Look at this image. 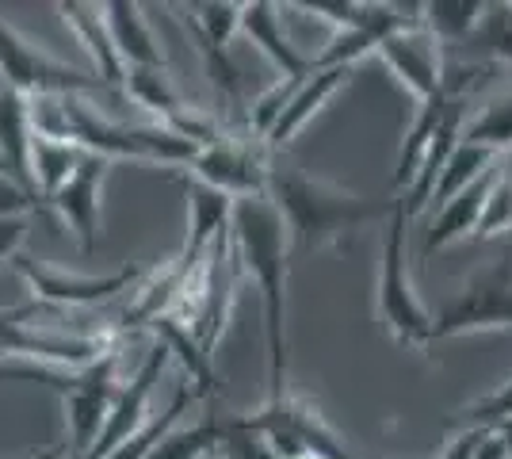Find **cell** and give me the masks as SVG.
Returning a JSON list of instances; mask_svg holds the SVG:
<instances>
[{"mask_svg": "<svg viewBox=\"0 0 512 459\" xmlns=\"http://www.w3.org/2000/svg\"><path fill=\"white\" fill-rule=\"evenodd\" d=\"M234 253L264 303V345H268V402L287 394V257L291 241L268 196L234 199L230 215Z\"/></svg>", "mask_w": 512, "mask_h": 459, "instance_id": "6da1fadb", "label": "cell"}, {"mask_svg": "<svg viewBox=\"0 0 512 459\" xmlns=\"http://www.w3.org/2000/svg\"><path fill=\"white\" fill-rule=\"evenodd\" d=\"M474 459H509V448L501 444V437H497L493 429H486V437H482V444H478Z\"/></svg>", "mask_w": 512, "mask_h": 459, "instance_id": "836d02e7", "label": "cell"}, {"mask_svg": "<svg viewBox=\"0 0 512 459\" xmlns=\"http://www.w3.org/2000/svg\"><path fill=\"white\" fill-rule=\"evenodd\" d=\"M31 134H35L31 131V100L12 92V88H0V161L20 184L35 192V184H31Z\"/></svg>", "mask_w": 512, "mask_h": 459, "instance_id": "ffe728a7", "label": "cell"}, {"mask_svg": "<svg viewBox=\"0 0 512 459\" xmlns=\"http://www.w3.org/2000/svg\"><path fill=\"white\" fill-rule=\"evenodd\" d=\"M268 150L264 142L253 134H218L214 142L199 146V153L192 157L188 173L192 180L207 184L214 192H222L226 199H249L264 196L268 188Z\"/></svg>", "mask_w": 512, "mask_h": 459, "instance_id": "9c48e42d", "label": "cell"}, {"mask_svg": "<svg viewBox=\"0 0 512 459\" xmlns=\"http://www.w3.org/2000/svg\"><path fill=\"white\" fill-rule=\"evenodd\" d=\"M111 161L85 153L73 176L65 180L54 196L46 199L50 211H58V219L81 238V249L92 253L96 249V230H100V196H104V176Z\"/></svg>", "mask_w": 512, "mask_h": 459, "instance_id": "5bb4252c", "label": "cell"}, {"mask_svg": "<svg viewBox=\"0 0 512 459\" xmlns=\"http://www.w3.org/2000/svg\"><path fill=\"white\" fill-rule=\"evenodd\" d=\"M192 398H195L192 387H188V383H180V387H176V394H172L169 410L153 414L150 421H146V425H142V429H138V433H134V437L123 444V448H115V452H111L107 459H142L153 448V444H157V440L169 433V429H176V425H180V417H184V410L192 406Z\"/></svg>", "mask_w": 512, "mask_h": 459, "instance_id": "4316f807", "label": "cell"}, {"mask_svg": "<svg viewBox=\"0 0 512 459\" xmlns=\"http://www.w3.org/2000/svg\"><path fill=\"white\" fill-rule=\"evenodd\" d=\"M490 329H512V253L474 272L440 306V314H432V345L463 333H490Z\"/></svg>", "mask_w": 512, "mask_h": 459, "instance_id": "8992f818", "label": "cell"}, {"mask_svg": "<svg viewBox=\"0 0 512 459\" xmlns=\"http://www.w3.org/2000/svg\"><path fill=\"white\" fill-rule=\"evenodd\" d=\"M65 27L77 35V43L88 50L92 58V77L107 88V92H123V62L111 46V35L104 27V16H100V4H85V0H62L58 4Z\"/></svg>", "mask_w": 512, "mask_h": 459, "instance_id": "d6986e66", "label": "cell"}, {"mask_svg": "<svg viewBox=\"0 0 512 459\" xmlns=\"http://www.w3.org/2000/svg\"><path fill=\"white\" fill-rule=\"evenodd\" d=\"M146 329L153 333V341H161V345L169 349V356H180L184 372H188V379H192L188 387H192L195 398H207V394L218 391V375H214L211 356H207V352L195 345V337L184 326H180L176 318L161 314V318H153Z\"/></svg>", "mask_w": 512, "mask_h": 459, "instance_id": "44dd1931", "label": "cell"}, {"mask_svg": "<svg viewBox=\"0 0 512 459\" xmlns=\"http://www.w3.org/2000/svg\"><path fill=\"white\" fill-rule=\"evenodd\" d=\"M264 196L283 219L295 257L348 245L367 222H379L383 215H390V203L348 192L333 180H321V176H310L302 169H291V165L268 169Z\"/></svg>", "mask_w": 512, "mask_h": 459, "instance_id": "7a4b0ae2", "label": "cell"}, {"mask_svg": "<svg viewBox=\"0 0 512 459\" xmlns=\"http://www.w3.org/2000/svg\"><path fill=\"white\" fill-rule=\"evenodd\" d=\"M497 165H501V157H497L474 184H467L459 196H451L448 203L436 211V219H432V226H428V234H425V245H421V257H432V253L448 249L455 241L474 238L478 219H482V207H486V196H490V188H493V176H497Z\"/></svg>", "mask_w": 512, "mask_h": 459, "instance_id": "ac0fdd59", "label": "cell"}, {"mask_svg": "<svg viewBox=\"0 0 512 459\" xmlns=\"http://www.w3.org/2000/svg\"><path fill=\"white\" fill-rule=\"evenodd\" d=\"M81 157H85V150L77 142H69V138L31 134V184L43 196V203L73 176V169L81 165Z\"/></svg>", "mask_w": 512, "mask_h": 459, "instance_id": "7402d4cb", "label": "cell"}, {"mask_svg": "<svg viewBox=\"0 0 512 459\" xmlns=\"http://www.w3.org/2000/svg\"><path fill=\"white\" fill-rule=\"evenodd\" d=\"M12 264H16V272L27 280V287H31V295H35L39 306L104 303V299H111V295H119V291H127V287H134L142 280V268L138 264H127V268H119L111 276H69V272H58L50 264L27 257V253H20Z\"/></svg>", "mask_w": 512, "mask_h": 459, "instance_id": "8fae6325", "label": "cell"}, {"mask_svg": "<svg viewBox=\"0 0 512 459\" xmlns=\"http://www.w3.org/2000/svg\"><path fill=\"white\" fill-rule=\"evenodd\" d=\"M39 207H46L43 199L35 196L27 184H20L12 173L0 169V219H27Z\"/></svg>", "mask_w": 512, "mask_h": 459, "instance_id": "4dcf8cb0", "label": "cell"}, {"mask_svg": "<svg viewBox=\"0 0 512 459\" xmlns=\"http://www.w3.org/2000/svg\"><path fill=\"white\" fill-rule=\"evenodd\" d=\"M27 238V219H0V264L16 261Z\"/></svg>", "mask_w": 512, "mask_h": 459, "instance_id": "d6a6232c", "label": "cell"}, {"mask_svg": "<svg viewBox=\"0 0 512 459\" xmlns=\"http://www.w3.org/2000/svg\"><path fill=\"white\" fill-rule=\"evenodd\" d=\"M406 207L402 199H390L383 238V264H379V284H375V310L383 329L406 349H432V310L421 303L417 284L409 276L406 257Z\"/></svg>", "mask_w": 512, "mask_h": 459, "instance_id": "277c9868", "label": "cell"}, {"mask_svg": "<svg viewBox=\"0 0 512 459\" xmlns=\"http://www.w3.org/2000/svg\"><path fill=\"white\" fill-rule=\"evenodd\" d=\"M352 81V69L348 66H325V69H310V77H302L295 92L287 96V104L279 111V119L272 123V131L264 134V150L276 153L283 146H291V138L318 115L341 88H348Z\"/></svg>", "mask_w": 512, "mask_h": 459, "instance_id": "9a60e30c", "label": "cell"}, {"mask_svg": "<svg viewBox=\"0 0 512 459\" xmlns=\"http://www.w3.org/2000/svg\"><path fill=\"white\" fill-rule=\"evenodd\" d=\"M39 303L0 310V360H39L46 368H88L100 356H107L111 341L107 337H69V333H50V329H31L27 318H35Z\"/></svg>", "mask_w": 512, "mask_h": 459, "instance_id": "ba28073f", "label": "cell"}, {"mask_svg": "<svg viewBox=\"0 0 512 459\" xmlns=\"http://www.w3.org/2000/svg\"><path fill=\"white\" fill-rule=\"evenodd\" d=\"M512 230V153L501 157L497 176H493V188L482 207V219L474 230V241H493Z\"/></svg>", "mask_w": 512, "mask_h": 459, "instance_id": "83f0119b", "label": "cell"}, {"mask_svg": "<svg viewBox=\"0 0 512 459\" xmlns=\"http://www.w3.org/2000/svg\"><path fill=\"white\" fill-rule=\"evenodd\" d=\"M165 364H169V349H165L161 341H153L150 352H146V360H142V368L130 375L123 387H115L111 414H107V421H104V433L92 444L88 459H107L115 448H123V444L150 421V394H153V383L165 372Z\"/></svg>", "mask_w": 512, "mask_h": 459, "instance_id": "7c38bea8", "label": "cell"}, {"mask_svg": "<svg viewBox=\"0 0 512 459\" xmlns=\"http://www.w3.org/2000/svg\"><path fill=\"white\" fill-rule=\"evenodd\" d=\"M0 88H12L27 100L39 96H85V92H107L92 73L54 62L39 46H31L0 20Z\"/></svg>", "mask_w": 512, "mask_h": 459, "instance_id": "52a82bcc", "label": "cell"}, {"mask_svg": "<svg viewBox=\"0 0 512 459\" xmlns=\"http://www.w3.org/2000/svg\"><path fill=\"white\" fill-rule=\"evenodd\" d=\"M222 448V417H207L199 425L169 429L142 459H207Z\"/></svg>", "mask_w": 512, "mask_h": 459, "instance_id": "d4e9b609", "label": "cell"}, {"mask_svg": "<svg viewBox=\"0 0 512 459\" xmlns=\"http://www.w3.org/2000/svg\"><path fill=\"white\" fill-rule=\"evenodd\" d=\"M62 138L77 142L85 153H96L104 161L130 157V161H153V165H180L188 169L192 157L199 153L195 142L165 127H130V123H111L96 115L85 96H62Z\"/></svg>", "mask_w": 512, "mask_h": 459, "instance_id": "3957f363", "label": "cell"}, {"mask_svg": "<svg viewBox=\"0 0 512 459\" xmlns=\"http://www.w3.org/2000/svg\"><path fill=\"white\" fill-rule=\"evenodd\" d=\"M493 433L501 437V444L509 448V456H512V417H509V421H501V425H493Z\"/></svg>", "mask_w": 512, "mask_h": 459, "instance_id": "e575fe53", "label": "cell"}, {"mask_svg": "<svg viewBox=\"0 0 512 459\" xmlns=\"http://www.w3.org/2000/svg\"><path fill=\"white\" fill-rule=\"evenodd\" d=\"M490 16V4L482 0H432L421 4V27L436 43H463L467 35H474L482 20Z\"/></svg>", "mask_w": 512, "mask_h": 459, "instance_id": "603a6c76", "label": "cell"}, {"mask_svg": "<svg viewBox=\"0 0 512 459\" xmlns=\"http://www.w3.org/2000/svg\"><path fill=\"white\" fill-rule=\"evenodd\" d=\"M279 12H283V8L272 4V0H253V4H245V8H241V35L276 66L279 81H302V77H310L314 58L302 54L299 46L287 39Z\"/></svg>", "mask_w": 512, "mask_h": 459, "instance_id": "2e32d148", "label": "cell"}, {"mask_svg": "<svg viewBox=\"0 0 512 459\" xmlns=\"http://www.w3.org/2000/svg\"><path fill=\"white\" fill-rule=\"evenodd\" d=\"M383 66L406 85V92L417 96V104L428 100L432 92H440L444 85V58H440V43L428 35L425 27H402L394 35H386L379 50Z\"/></svg>", "mask_w": 512, "mask_h": 459, "instance_id": "4fadbf2b", "label": "cell"}, {"mask_svg": "<svg viewBox=\"0 0 512 459\" xmlns=\"http://www.w3.org/2000/svg\"><path fill=\"white\" fill-rule=\"evenodd\" d=\"M218 452H226V459H279L264 440L249 433L237 417H222V448Z\"/></svg>", "mask_w": 512, "mask_h": 459, "instance_id": "f546056e", "label": "cell"}, {"mask_svg": "<svg viewBox=\"0 0 512 459\" xmlns=\"http://www.w3.org/2000/svg\"><path fill=\"white\" fill-rule=\"evenodd\" d=\"M509 417H512V375L501 387H493L490 394H482L470 406L455 410V425L459 429H493V425H501Z\"/></svg>", "mask_w": 512, "mask_h": 459, "instance_id": "f1b7e54d", "label": "cell"}, {"mask_svg": "<svg viewBox=\"0 0 512 459\" xmlns=\"http://www.w3.org/2000/svg\"><path fill=\"white\" fill-rule=\"evenodd\" d=\"M493 161H497V153L482 150V146H467V142H459L455 150H451L448 165H444V173H440V180H436V188H432V203L428 207H444L451 196H459L467 184H474L478 176L490 169Z\"/></svg>", "mask_w": 512, "mask_h": 459, "instance_id": "484cf974", "label": "cell"}, {"mask_svg": "<svg viewBox=\"0 0 512 459\" xmlns=\"http://www.w3.org/2000/svg\"><path fill=\"white\" fill-rule=\"evenodd\" d=\"M241 8L245 4H234V0H195L180 8L192 39L199 43L207 77L214 81V92L226 108L241 104V73L230 62V39L241 31Z\"/></svg>", "mask_w": 512, "mask_h": 459, "instance_id": "30bf717a", "label": "cell"}, {"mask_svg": "<svg viewBox=\"0 0 512 459\" xmlns=\"http://www.w3.org/2000/svg\"><path fill=\"white\" fill-rule=\"evenodd\" d=\"M100 16L111 35V46L119 54L123 69H169L165 50L153 35L150 20L142 16V4L134 0H107L100 4Z\"/></svg>", "mask_w": 512, "mask_h": 459, "instance_id": "e0dca14e", "label": "cell"}, {"mask_svg": "<svg viewBox=\"0 0 512 459\" xmlns=\"http://www.w3.org/2000/svg\"><path fill=\"white\" fill-rule=\"evenodd\" d=\"M493 16H486L482 20V27H486V46H490L493 54L501 58V62H509L512 66V16H509V4H490Z\"/></svg>", "mask_w": 512, "mask_h": 459, "instance_id": "1f68e13d", "label": "cell"}, {"mask_svg": "<svg viewBox=\"0 0 512 459\" xmlns=\"http://www.w3.org/2000/svg\"><path fill=\"white\" fill-rule=\"evenodd\" d=\"M459 142L467 146H482L490 153H512V88H505L501 96H493L486 108H478L474 119H463Z\"/></svg>", "mask_w": 512, "mask_h": 459, "instance_id": "cb8c5ba5", "label": "cell"}, {"mask_svg": "<svg viewBox=\"0 0 512 459\" xmlns=\"http://www.w3.org/2000/svg\"><path fill=\"white\" fill-rule=\"evenodd\" d=\"M16 379H43L50 383L65 406V425H69V444L65 456L88 459L92 444L104 433V421L111 414V398H115V352L100 356L96 364L77 368V372H62V368H8Z\"/></svg>", "mask_w": 512, "mask_h": 459, "instance_id": "5b68a950", "label": "cell"}]
</instances>
